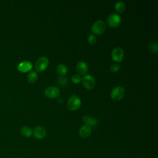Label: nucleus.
Segmentation results:
<instances>
[{
  "label": "nucleus",
  "mask_w": 158,
  "mask_h": 158,
  "mask_svg": "<svg viewBox=\"0 0 158 158\" xmlns=\"http://www.w3.org/2000/svg\"><path fill=\"white\" fill-rule=\"evenodd\" d=\"M81 104L80 99L75 94L72 95L67 101V107L69 110L74 111L79 109Z\"/></svg>",
  "instance_id": "f257e3e1"
},
{
  "label": "nucleus",
  "mask_w": 158,
  "mask_h": 158,
  "mask_svg": "<svg viewBox=\"0 0 158 158\" xmlns=\"http://www.w3.org/2000/svg\"><path fill=\"white\" fill-rule=\"evenodd\" d=\"M49 64V60L46 57H39L35 63V69L38 72H42L46 70Z\"/></svg>",
  "instance_id": "f03ea898"
},
{
  "label": "nucleus",
  "mask_w": 158,
  "mask_h": 158,
  "mask_svg": "<svg viewBox=\"0 0 158 158\" xmlns=\"http://www.w3.org/2000/svg\"><path fill=\"white\" fill-rule=\"evenodd\" d=\"M81 81L83 86L87 89H91L95 86V79L91 75H85L81 78Z\"/></svg>",
  "instance_id": "7ed1b4c3"
},
{
  "label": "nucleus",
  "mask_w": 158,
  "mask_h": 158,
  "mask_svg": "<svg viewBox=\"0 0 158 158\" xmlns=\"http://www.w3.org/2000/svg\"><path fill=\"white\" fill-rule=\"evenodd\" d=\"M122 22L121 17L117 14H111L107 19L108 25L112 28H115L120 25Z\"/></svg>",
  "instance_id": "20e7f679"
},
{
  "label": "nucleus",
  "mask_w": 158,
  "mask_h": 158,
  "mask_svg": "<svg viewBox=\"0 0 158 158\" xmlns=\"http://www.w3.org/2000/svg\"><path fill=\"white\" fill-rule=\"evenodd\" d=\"M106 24L101 20H99L95 22L91 27V31L95 35H101L106 30Z\"/></svg>",
  "instance_id": "39448f33"
},
{
  "label": "nucleus",
  "mask_w": 158,
  "mask_h": 158,
  "mask_svg": "<svg viewBox=\"0 0 158 158\" xmlns=\"http://www.w3.org/2000/svg\"><path fill=\"white\" fill-rule=\"evenodd\" d=\"M125 95V89L122 86H117L110 92V97L114 101H119Z\"/></svg>",
  "instance_id": "423d86ee"
},
{
  "label": "nucleus",
  "mask_w": 158,
  "mask_h": 158,
  "mask_svg": "<svg viewBox=\"0 0 158 158\" xmlns=\"http://www.w3.org/2000/svg\"><path fill=\"white\" fill-rule=\"evenodd\" d=\"M44 95L49 98H57L60 96V91L57 87L49 86L44 90Z\"/></svg>",
  "instance_id": "0eeeda50"
},
{
  "label": "nucleus",
  "mask_w": 158,
  "mask_h": 158,
  "mask_svg": "<svg viewBox=\"0 0 158 158\" xmlns=\"http://www.w3.org/2000/svg\"><path fill=\"white\" fill-rule=\"evenodd\" d=\"M124 56V52L121 48L116 47L115 48L111 53V56L113 60L117 62H120L123 60Z\"/></svg>",
  "instance_id": "6e6552de"
},
{
  "label": "nucleus",
  "mask_w": 158,
  "mask_h": 158,
  "mask_svg": "<svg viewBox=\"0 0 158 158\" xmlns=\"http://www.w3.org/2000/svg\"><path fill=\"white\" fill-rule=\"evenodd\" d=\"M32 67H33V65L31 62L28 60H25L19 64V65H17V70L20 72L25 73L31 70Z\"/></svg>",
  "instance_id": "1a4fd4ad"
},
{
  "label": "nucleus",
  "mask_w": 158,
  "mask_h": 158,
  "mask_svg": "<svg viewBox=\"0 0 158 158\" xmlns=\"http://www.w3.org/2000/svg\"><path fill=\"white\" fill-rule=\"evenodd\" d=\"M33 134L35 138L38 139H41L45 136L46 134V130L43 127L38 126L34 128L33 131Z\"/></svg>",
  "instance_id": "9d476101"
},
{
  "label": "nucleus",
  "mask_w": 158,
  "mask_h": 158,
  "mask_svg": "<svg viewBox=\"0 0 158 158\" xmlns=\"http://www.w3.org/2000/svg\"><path fill=\"white\" fill-rule=\"evenodd\" d=\"M91 131H92L91 127L88 124H85L80 128L79 135L81 138H85L90 136Z\"/></svg>",
  "instance_id": "9b49d317"
},
{
  "label": "nucleus",
  "mask_w": 158,
  "mask_h": 158,
  "mask_svg": "<svg viewBox=\"0 0 158 158\" xmlns=\"http://www.w3.org/2000/svg\"><path fill=\"white\" fill-rule=\"evenodd\" d=\"M76 70L78 75H84L86 74L88 70V64L84 61H80L77 63L76 65Z\"/></svg>",
  "instance_id": "f8f14e48"
},
{
  "label": "nucleus",
  "mask_w": 158,
  "mask_h": 158,
  "mask_svg": "<svg viewBox=\"0 0 158 158\" xmlns=\"http://www.w3.org/2000/svg\"><path fill=\"white\" fill-rule=\"evenodd\" d=\"M56 71L58 75L60 77H65V75L67 74L68 69L65 65L63 64H60L57 66Z\"/></svg>",
  "instance_id": "ddd939ff"
},
{
  "label": "nucleus",
  "mask_w": 158,
  "mask_h": 158,
  "mask_svg": "<svg viewBox=\"0 0 158 158\" xmlns=\"http://www.w3.org/2000/svg\"><path fill=\"white\" fill-rule=\"evenodd\" d=\"M83 121L86 123V124H88L89 125L91 126H96L98 124V120L95 118L91 117L89 115H85L83 117Z\"/></svg>",
  "instance_id": "4468645a"
},
{
  "label": "nucleus",
  "mask_w": 158,
  "mask_h": 158,
  "mask_svg": "<svg viewBox=\"0 0 158 158\" xmlns=\"http://www.w3.org/2000/svg\"><path fill=\"white\" fill-rule=\"evenodd\" d=\"M114 8H115L117 12H118L119 14H121V13L123 12L125 9V3L122 1H118L115 4Z\"/></svg>",
  "instance_id": "2eb2a0df"
},
{
  "label": "nucleus",
  "mask_w": 158,
  "mask_h": 158,
  "mask_svg": "<svg viewBox=\"0 0 158 158\" xmlns=\"http://www.w3.org/2000/svg\"><path fill=\"white\" fill-rule=\"evenodd\" d=\"M20 133L21 134L25 136V137H27V138H29V137H31V135H33V131L32 130L27 127V126H24L23 127L21 130H20Z\"/></svg>",
  "instance_id": "dca6fc26"
},
{
  "label": "nucleus",
  "mask_w": 158,
  "mask_h": 158,
  "mask_svg": "<svg viewBox=\"0 0 158 158\" xmlns=\"http://www.w3.org/2000/svg\"><path fill=\"white\" fill-rule=\"evenodd\" d=\"M27 80L30 83H35L38 79V75L36 72L31 71L27 75Z\"/></svg>",
  "instance_id": "f3484780"
},
{
  "label": "nucleus",
  "mask_w": 158,
  "mask_h": 158,
  "mask_svg": "<svg viewBox=\"0 0 158 158\" xmlns=\"http://www.w3.org/2000/svg\"><path fill=\"white\" fill-rule=\"evenodd\" d=\"M57 82L61 86H65L67 85V78L65 77H60L58 78Z\"/></svg>",
  "instance_id": "a211bd4d"
},
{
  "label": "nucleus",
  "mask_w": 158,
  "mask_h": 158,
  "mask_svg": "<svg viewBox=\"0 0 158 158\" xmlns=\"http://www.w3.org/2000/svg\"><path fill=\"white\" fill-rule=\"evenodd\" d=\"M149 50L152 52H157V49H158V46H157V43L156 42H152L150 44L149 46Z\"/></svg>",
  "instance_id": "6ab92c4d"
},
{
  "label": "nucleus",
  "mask_w": 158,
  "mask_h": 158,
  "mask_svg": "<svg viewBox=\"0 0 158 158\" xmlns=\"http://www.w3.org/2000/svg\"><path fill=\"white\" fill-rule=\"evenodd\" d=\"M71 79H72V81L73 83H74L75 84H77V83H78L81 81V78L80 76V75H78V74H74L72 77Z\"/></svg>",
  "instance_id": "aec40b11"
},
{
  "label": "nucleus",
  "mask_w": 158,
  "mask_h": 158,
  "mask_svg": "<svg viewBox=\"0 0 158 158\" xmlns=\"http://www.w3.org/2000/svg\"><path fill=\"white\" fill-rule=\"evenodd\" d=\"M87 40L90 44H94L96 42V37L94 35H89Z\"/></svg>",
  "instance_id": "412c9836"
},
{
  "label": "nucleus",
  "mask_w": 158,
  "mask_h": 158,
  "mask_svg": "<svg viewBox=\"0 0 158 158\" xmlns=\"http://www.w3.org/2000/svg\"><path fill=\"white\" fill-rule=\"evenodd\" d=\"M120 66L117 64H112L110 67V70L112 72H117L120 70Z\"/></svg>",
  "instance_id": "4be33fe9"
}]
</instances>
